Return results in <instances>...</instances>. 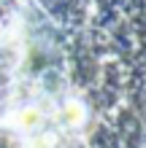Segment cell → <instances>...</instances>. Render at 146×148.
Instances as JSON below:
<instances>
[{"mask_svg":"<svg viewBox=\"0 0 146 148\" xmlns=\"http://www.w3.org/2000/svg\"><path fill=\"white\" fill-rule=\"evenodd\" d=\"M38 124H41V113L38 110H24L22 113V127L24 129H35Z\"/></svg>","mask_w":146,"mask_h":148,"instance_id":"1","label":"cell"}]
</instances>
